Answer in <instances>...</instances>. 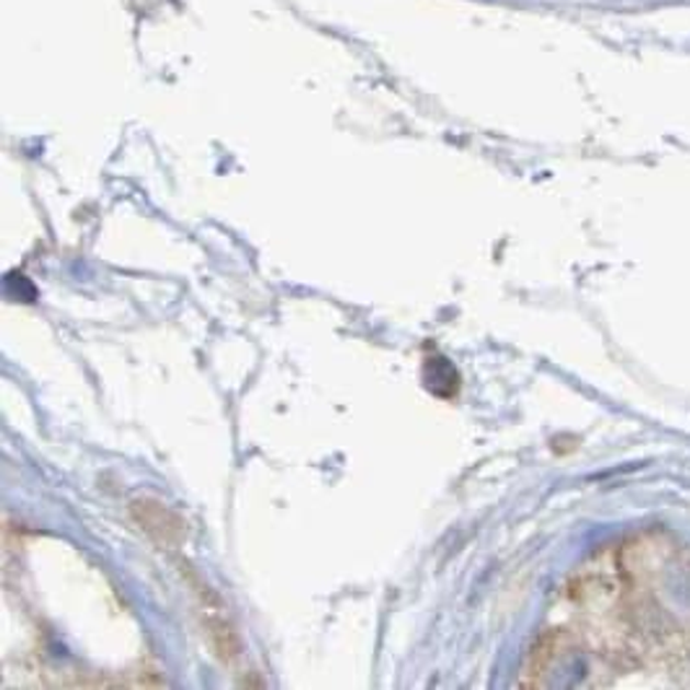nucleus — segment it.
I'll return each instance as SVG.
<instances>
[{"label": "nucleus", "instance_id": "f257e3e1", "mask_svg": "<svg viewBox=\"0 0 690 690\" xmlns=\"http://www.w3.org/2000/svg\"><path fill=\"white\" fill-rule=\"evenodd\" d=\"M133 517L138 519V524L144 528L148 535L159 540L161 545H172V543H180L182 540V519L172 514L169 509H163L161 504H154V501H133Z\"/></svg>", "mask_w": 690, "mask_h": 690}]
</instances>
